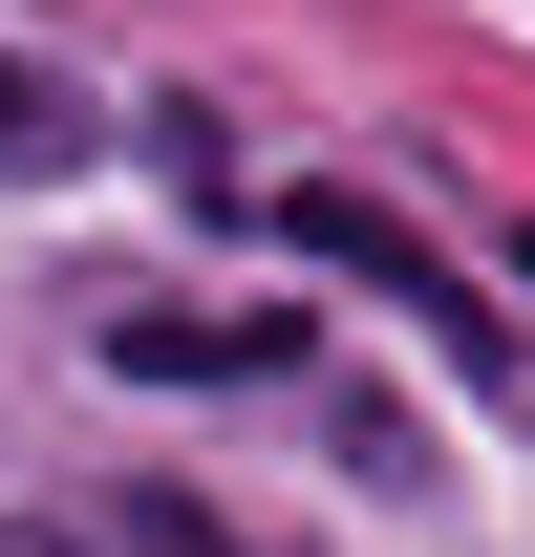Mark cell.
<instances>
[{
    "instance_id": "cell-1",
    "label": "cell",
    "mask_w": 535,
    "mask_h": 557,
    "mask_svg": "<svg viewBox=\"0 0 535 557\" xmlns=\"http://www.w3.org/2000/svg\"><path fill=\"white\" fill-rule=\"evenodd\" d=\"M278 236H300V258H343V278H386V300H428V322H450V364H493V300H450V278H428V236H386V194H278Z\"/></svg>"
},
{
    "instance_id": "cell-2",
    "label": "cell",
    "mask_w": 535,
    "mask_h": 557,
    "mask_svg": "<svg viewBox=\"0 0 535 557\" xmlns=\"http://www.w3.org/2000/svg\"><path fill=\"white\" fill-rule=\"evenodd\" d=\"M129 386H214V364H300V300H129L108 322Z\"/></svg>"
},
{
    "instance_id": "cell-3",
    "label": "cell",
    "mask_w": 535,
    "mask_h": 557,
    "mask_svg": "<svg viewBox=\"0 0 535 557\" xmlns=\"http://www.w3.org/2000/svg\"><path fill=\"white\" fill-rule=\"evenodd\" d=\"M65 150H86V108L22 65V44H0V194H22V172H65Z\"/></svg>"
},
{
    "instance_id": "cell-4",
    "label": "cell",
    "mask_w": 535,
    "mask_h": 557,
    "mask_svg": "<svg viewBox=\"0 0 535 557\" xmlns=\"http://www.w3.org/2000/svg\"><path fill=\"white\" fill-rule=\"evenodd\" d=\"M108 557H278V536H236L214 493H129V536H108Z\"/></svg>"
},
{
    "instance_id": "cell-5",
    "label": "cell",
    "mask_w": 535,
    "mask_h": 557,
    "mask_svg": "<svg viewBox=\"0 0 535 557\" xmlns=\"http://www.w3.org/2000/svg\"><path fill=\"white\" fill-rule=\"evenodd\" d=\"M514 278H535V236H514Z\"/></svg>"
}]
</instances>
